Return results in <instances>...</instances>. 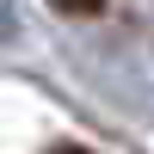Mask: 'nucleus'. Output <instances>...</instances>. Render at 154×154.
<instances>
[{
    "instance_id": "obj_2",
    "label": "nucleus",
    "mask_w": 154,
    "mask_h": 154,
    "mask_svg": "<svg viewBox=\"0 0 154 154\" xmlns=\"http://www.w3.org/2000/svg\"><path fill=\"white\" fill-rule=\"evenodd\" d=\"M6 37H19V12H12V0H0V43Z\"/></svg>"
},
{
    "instance_id": "obj_3",
    "label": "nucleus",
    "mask_w": 154,
    "mask_h": 154,
    "mask_svg": "<svg viewBox=\"0 0 154 154\" xmlns=\"http://www.w3.org/2000/svg\"><path fill=\"white\" fill-rule=\"evenodd\" d=\"M56 154H86V148H56Z\"/></svg>"
},
{
    "instance_id": "obj_1",
    "label": "nucleus",
    "mask_w": 154,
    "mask_h": 154,
    "mask_svg": "<svg viewBox=\"0 0 154 154\" xmlns=\"http://www.w3.org/2000/svg\"><path fill=\"white\" fill-rule=\"evenodd\" d=\"M56 12H74V19H99L105 12V0H49Z\"/></svg>"
}]
</instances>
